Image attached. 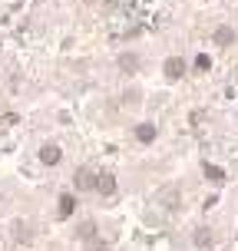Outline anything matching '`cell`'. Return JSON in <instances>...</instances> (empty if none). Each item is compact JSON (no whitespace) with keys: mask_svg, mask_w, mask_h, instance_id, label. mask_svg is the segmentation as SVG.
<instances>
[{"mask_svg":"<svg viewBox=\"0 0 238 251\" xmlns=\"http://www.w3.org/2000/svg\"><path fill=\"white\" fill-rule=\"evenodd\" d=\"M195 70H199V73L212 70V56H209V53H199V56H195Z\"/></svg>","mask_w":238,"mask_h":251,"instance_id":"obj_12","label":"cell"},{"mask_svg":"<svg viewBox=\"0 0 238 251\" xmlns=\"http://www.w3.org/2000/svg\"><path fill=\"white\" fill-rule=\"evenodd\" d=\"M76 238L79 241H96V222H79V228H76Z\"/></svg>","mask_w":238,"mask_h":251,"instance_id":"obj_10","label":"cell"},{"mask_svg":"<svg viewBox=\"0 0 238 251\" xmlns=\"http://www.w3.org/2000/svg\"><path fill=\"white\" fill-rule=\"evenodd\" d=\"M205 178H209L212 185H222V182H225V169H222V165H209V162H205Z\"/></svg>","mask_w":238,"mask_h":251,"instance_id":"obj_11","label":"cell"},{"mask_svg":"<svg viewBox=\"0 0 238 251\" xmlns=\"http://www.w3.org/2000/svg\"><path fill=\"white\" fill-rule=\"evenodd\" d=\"M93 185H96V172L89 165H79L73 172V188L76 192H93Z\"/></svg>","mask_w":238,"mask_h":251,"instance_id":"obj_4","label":"cell"},{"mask_svg":"<svg viewBox=\"0 0 238 251\" xmlns=\"http://www.w3.org/2000/svg\"><path fill=\"white\" fill-rule=\"evenodd\" d=\"M116 188H119V182H116L113 172H96V185H93V192H96V195H103V199H113Z\"/></svg>","mask_w":238,"mask_h":251,"instance_id":"obj_3","label":"cell"},{"mask_svg":"<svg viewBox=\"0 0 238 251\" xmlns=\"http://www.w3.org/2000/svg\"><path fill=\"white\" fill-rule=\"evenodd\" d=\"M132 136H136V142H142V146H152V142L159 139V126L156 123H136Z\"/></svg>","mask_w":238,"mask_h":251,"instance_id":"obj_7","label":"cell"},{"mask_svg":"<svg viewBox=\"0 0 238 251\" xmlns=\"http://www.w3.org/2000/svg\"><path fill=\"white\" fill-rule=\"evenodd\" d=\"M235 26H228V24H218L212 30V43L215 47H222V50H228V47H235Z\"/></svg>","mask_w":238,"mask_h":251,"instance_id":"obj_5","label":"cell"},{"mask_svg":"<svg viewBox=\"0 0 238 251\" xmlns=\"http://www.w3.org/2000/svg\"><path fill=\"white\" fill-rule=\"evenodd\" d=\"M40 162L47 165V169L60 165L63 162V149L56 146V142H43V146H40Z\"/></svg>","mask_w":238,"mask_h":251,"instance_id":"obj_6","label":"cell"},{"mask_svg":"<svg viewBox=\"0 0 238 251\" xmlns=\"http://www.w3.org/2000/svg\"><path fill=\"white\" fill-rule=\"evenodd\" d=\"M116 66H119V73H126V76H136L139 70H142V56H139L136 50H123L119 56H116Z\"/></svg>","mask_w":238,"mask_h":251,"instance_id":"obj_2","label":"cell"},{"mask_svg":"<svg viewBox=\"0 0 238 251\" xmlns=\"http://www.w3.org/2000/svg\"><path fill=\"white\" fill-rule=\"evenodd\" d=\"M73 212H76V195L73 192H63L60 199H56V215L60 218H73Z\"/></svg>","mask_w":238,"mask_h":251,"instance_id":"obj_8","label":"cell"},{"mask_svg":"<svg viewBox=\"0 0 238 251\" xmlns=\"http://www.w3.org/2000/svg\"><path fill=\"white\" fill-rule=\"evenodd\" d=\"M185 73H188V63L182 60V56H165L162 60V76L169 79V83H179Z\"/></svg>","mask_w":238,"mask_h":251,"instance_id":"obj_1","label":"cell"},{"mask_svg":"<svg viewBox=\"0 0 238 251\" xmlns=\"http://www.w3.org/2000/svg\"><path fill=\"white\" fill-rule=\"evenodd\" d=\"M192 245H195V248H202V251H205V248H212V245H215L212 228H205V225L195 228V231H192Z\"/></svg>","mask_w":238,"mask_h":251,"instance_id":"obj_9","label":"cell"}]
</instances>
